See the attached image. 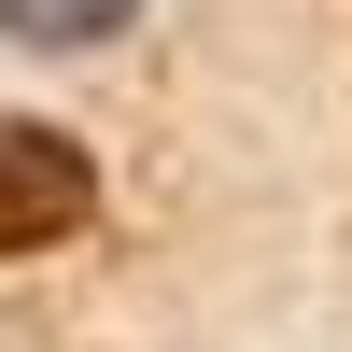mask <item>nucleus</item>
Segmentation results:
<instances>
[{
  "instance_id": "1",
  "label": "nucleus",
  "mask_w": 352,
  "mask_h": 352,
  "mask_svg": "<svg viewBox=\"0 0 352 352\" xmlns=\"http://www.w3.org/2000/svg\"><path fill=\"white\" fill-rule=\"evenodd\" d=\"M85 155L56 127H0V254H43V240H71L85 226Z\"/></svg>"
},
{
  "instance_id": "2",
  "label": "nucleus",
  "mask_w": 352,
  "mask_h": 352,
  "mask_svg": "<svg viewBox=\"0 0 352 352\" xmlns=\"http://www.w3.org/2000/svg\"><path fill=\"white\" fill-rule=\"evenodd\" d=\"M141 0H0V28L14 43H99V28H127Z\"/></svg>"
}]
</instances>
